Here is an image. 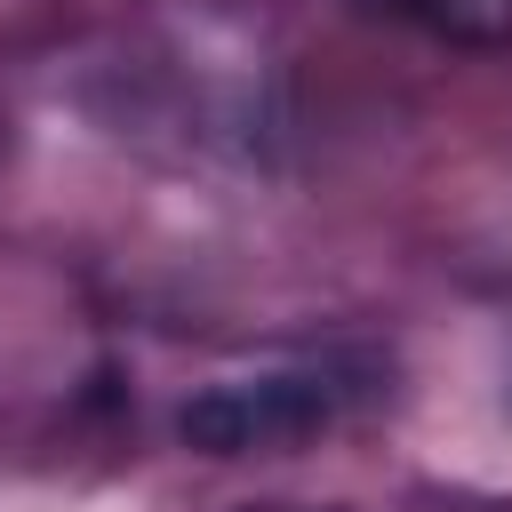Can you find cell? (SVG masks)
I'll list each match as a JSON object with an SVG mask.
<instances>
[{
	"label": "cell",
	"instance_id": "cell-1",
	"mask_svg": "<svg viewBox=\"0 0 512 512\" xmlns=\"http://www.w3.org/2000/svg\"><path fill=\"white\" fill-rule=\"evenodd\" d=\"M360 368L336 360H288V368H256V376H224L200 400H184L176 432L200 456H256V448H288L320 424H336L360 400Z\"/></svg>",
	"mask_w": 512,
	"mask_h": 512
},
{
	"label": "cell",
	"instance_id": "cell-2",
	"mask_svg": "<svg viewBox=\"0 0 512 512\" xmlns=\"http://www.w3.org/2000/svg\"><path fill=\"white\" fill-rule=\"evenodd\" d=\"M360 8L416 24L432 40H456V48H504L512 40V0H360Z\"/></svg>",
	"mask_w": 512,
	"mask_h": 512
},
{
	"label": "cell",
	"instance_id": "cell-3",
	"mask_svg": "<svg viewBox=\"0 0 512 512\" xmlns=\"http://www.w3.org/2000/svg\"><path fill=\"white\" fill-rule=\"evenodd\" d=\"M248 512H296V504H248Z\"/></svg>",
	"mask_w": 512,
	"mask_h": 512
}]
</instances>
